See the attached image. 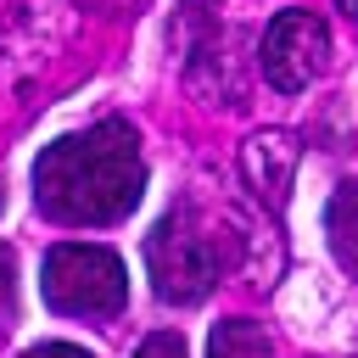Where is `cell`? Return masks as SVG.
Returning <instances> with one entry per match:
<instances>
[{
  "mask_svg": "<svg viewBox=\"0 0 358 358\" xmlns=\"http://www.w3.org/2000/svg\"><path fill=\"white\" fill-rule=\"evenodd\" d=\"M324 56H330V28L313 17V11H280L268 28H263V78L285 95L308 90L319 73H324Z\"/></svg>",
  "mask_w": 358,
  "mask_h": 358,
  "instance_id": "4",
  "label": "cell"
},
{
  "mask_svg": "<svg viewBox=\"0 0 358 358\" xmlns=\"http://www.w3.org/2000/svg\"><path fill=\"white\" fill-rule=\"evenodd\" d=\"M207 347H213L218 358H268V352H274V341H268L252 319H224Z\"/></svg>",
  "mask_w": 358,
  "mask_h": 358,
  "instance_id": "7",
  "label": "cell"
},
{
  "mask_svg": "<svg viewBox=\"0 0 358 358\" xmlns=\"http://www.w3.org/2000/svg\"><path fill=\"white\" fill-rule=\"evenodd\" d=\"M145 268H151V291L173 308H190L201 302L218 274H224V246L196 224L190 207L168 213L151 235H145Z\"/></svg>",
  "mask_w": 358,
  "mask_h": 358,
  "instance_id": "2",
  "label": "cell"
},
{
  "mask_svg": "<svg viewBox=\"0 0 358 358\" xmlns=\"http://www.w3.org/2000/svg\"><path fill=\"white\" fill-rule=\"evenodd\" d=\"M34 358H90V352H84L78 341H39Z\"/></svg>",
  "mask_w": 358,
  "mask_h": 358,
  "instance_id": "9",
  "label": "cell"
},
{
  "mask_svg": "<svg viewBox=\"0 0 358 358\" xmlns=\"http://www.w3.org/2000/svg\"><path fill=\"white\" fill-rule=\"evenodd\" d=\"M336 6H341V11H347V17L358 22V0H336Z\"/></svg>",
  "mask_w": 358,
  "mask_h": 358,
  "instance_id": "10",
  "label": "cell"
},
{
  "mask_svg": "<svg viewBox=\"0 0 358 358\" xmlns=\"http://www.w3.org/2000/svg\"><path fill=\"white\" fill-rule=\"evenodd\" d=\"M145 190V157L140 134L123 117H101L78 134H62L34 162V207L50 224L101 229L140 207Z\"/></svg>",
  "mask_w": 358,
  "mask_h": 358,
  "instance_id": "1",
  "label": "cell"
},
{
  "mask_svg": "<svg viewBox=\"0 0 358 358\" xmlns=\"http://www.w3.org/2000/svg\"><path fill=\"white\" fill-rule=\"evenodd\" d=\"M140 352H145V358H179V352H185V336L157 330V336H145V341H140Z\"/></svg>",
  "mask_w": 358,
  "mask_h": 358,
  "instance_id": "8",
  "label": "cell"
},
{
  "mask_svg": "<svg viewBox=\"0 0 358 358\" xmlns=\"http://www.w3.org/2000/svg\"><path fill=\"white\" fill-rule=\"evenodd\" d=\"M296 134H285V129H257L246 145H241V173H246V185L257 190V201L268 207V213H280L285 207V196H291V179H296Z\"/></svg>",
  "mask_w": 358,
  "mask_h": 358,
  "instance_id": "5",
  "label": "cell"
},
{
  "mask_svg": "<svg viewBox=\"0 0 358 358\" xmlns=\"http://www.w3.org/2000/svg\"><path fill=\"white\" fill-rule=\"evenodd\" d=\"M39 291L67 319H112L129 302V274H123L117 252L67 241V246H50V257L39 268Z\"/></svg>",
  "mask_w": 358,
  "mask_h": 358,
  "instance_id": "3",
  "label": "cell"
},
{
  "mask_svg": "<svg viewBox=\"0 0 358 358\" xmlns=\"http://www.w3.org/2000/svg\"><path fill=\"white\" fill-rule=\"evenodd\" d=\"M324 235H330L336 263L358 280V179L336 185V196H330V207H324Z\"/></svg>",
  "mask_w": 358,
  "mask_h": 358,
  "instance_id": "6",
  "label": "cell"
}]
</instances>
